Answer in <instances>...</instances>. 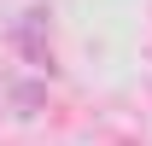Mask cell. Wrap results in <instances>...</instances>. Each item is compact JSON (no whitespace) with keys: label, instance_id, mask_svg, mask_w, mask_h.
Instances as JSON below:
<instances>
[{"label":"cell","instance_id":"cell-1","mask_svg":"<svg viewBox=\"0 0 152 146\" xmlns=\"http://www.w3.org/2000/svg\"><path fill=\"white\" fill-rule=\"evenodd\" d=\"M41 99H47V93H41L35 82H18V88H12V105H18L23 117H29V111H41Z\"/></svg>","mask_w":152,"mask_h":146}]
</instances>
